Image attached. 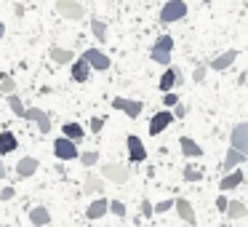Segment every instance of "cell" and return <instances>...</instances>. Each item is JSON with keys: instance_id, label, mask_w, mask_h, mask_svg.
Listing matches in <instances>:
<instances>
[{"instance_id": "obj_1", "label": "cell", "mask_w": 248, "mask_h": 227, "mask_svg": "<svg viewBox=\"0 0 248 227\" xmlns=\"http://www.w3.org/2000/svg\"><path fill=\"white\" fill-rule=\"evenodd\" d=\"M171 51H173V38L171 35H160V38L155 40V46H152L150 56H152V62H157V65L171 67Z\"/></svg>"}, {"instance_id": "obj_2", "label": "cell", "mask_w": 248, "mask_h": 227, "mask_svg": "<svg viewBox=\"0 0 248 227\" xmlns=\"http://www.w3.org/2000/svg\"><path fill=\"white\" fill-rule=\"evenodd\" d=\"M187 16V3L184 0H168L160 11V22L163 24H173V22H182Z\"/></svg>"}, {"instance_id": "obj_3", "label": "cell", "mask_w": 248, "mask_h": 227, "mask_svg": "<svg viewBox=\"0 0 248 227\" xmlns=\"http://www.w3.org/2000/svg\"><path fill=\"white\" fill-rule=\"evenodd\" d=\"M83 62H86L91 70H99V72H107L109 67H112V62H109V56L104 54V51H99V49H88V51H83V56H80Z\"/></svg>"}, {"instance_id": "obj_4", "label": "cell", "mask_w": 248, "mask_h": 227, "mask_svg": "<svg viewBox=\"0 0 248 227\" xmlns=\"http://www.w3.org/2000/svg\"><path fill=\"white\" fill-rule=\"evenodd\" d=\"M112 107L120 110V113H125L131 120L141 118V113H144V104H141L139 99H125V97H115L112 99Z\"/></svg>"}, {"instance_id": "obj_5", "label": "cell", "mask_w": 248, "mask_h": 227, "mask_svg": "<svg viewBox=\"0 0 248 227\" xmlns=\"http://www.w3.org/2000/svg\"><path fill=\"white\" fill-rule=\"evenodd\" d=\"M56 14H59V16H64V19L78 22V19H83L86 8H83L78 0H56Z\"/></svg>"}, {"instance_id": "obj_6", "label": "cell", "mask_w": 248, "mask_h": 227, "mask_svg": "<svg viewBox=\"0 0 248 227\" xmlns=\"http://www.w3.org/2000/svg\"><path fill=\"white\" fill-rule=\"evenodd\" d=\"M128 168L120 166V163H104L102 166V179H107V182H115V184H125L128 182Z\"/></svg>"}, {"instance_id": "obj_7", "label": "cell", "mask_w": 248, "mask_h": 227, "mask_svg": "<svg viewBox=\"0 0 248 227\" xmlns=\"http://www.w3.org/2000/svg\"><path fill=\"white\" fill-rule=\"evenodd\" d=\"M54 155L59 158V161H78V145L70 139H64V136H59V139L54 142Z\"/></svg>"}, {"instance_id": "obj_8", "label": "cell", "mask_w": 248, "mask_h": 227, "mask_svg": "<svg viewBox=\"0 0 248 227\" xmlns=\"http://www.w3.org/2000/svg\"><path fill=\"white\" fill-rule=\"evenodd\" d=\"M22 118H24V120H32V123H38V129L43 131V134H48V131H51V115L43 113V110H38V107H30V110L24 107Z\"/></svg>"}, {"instance_id": "obj_9", "label": "cell", "mask_w": 248, "mask_h": 227, "mask_svg": "<svg viewBox=\"0 0 248 227\" xmlns=\"http://www.w3.org/2000/svg\"><path fill=\"white\" fill-rule=\"evenodd\" d=\"M171 123H173V113H171V110H160V113H155V115H152V120H150V134L152 136H160Z\"/></svg>"}, {"instance_id": "obj_10", "label": "cell", "mask_w": 248, "mask_h": 227, "mask_svg": "<svg viewBox=\"0 0 248 227\" xmlns=\"http://www.w3.org/2000/svg\"><path fill=\"white\" fill-rule=\"evenodd\" d=\"M230 142H232V150L248 155V123H237L235 129H232Z\"/></svg>"}, {"instance_id": "obj_11", "label": "cell", "mask_w": 248, "mask_h": 227, "mask_svg": "<svg viewBox=\"0 0 248 227\" xmlns=\"http://www.w3.org/2000/svg\"><path fill=\"white\" fill-rule=\"evenodd\" d=\"M125 145H128V158H131V163H144V161H147V147H144V142H141L136 134H131L128 139H125Z\"/></svg>"}, {"instance_id": "obj_12", "label": "cell", "mask_w": 248, "mask_h": 227, "mask_svg": "<svg viewBox=\"0 0 248 227\" xmlns=\"http://www.w3.org/2000/svg\"><path fill=\"white\" fill-rule=\"evenodd\" d=\"M173 209H176L179 219H184L189 227H195V225H198V216H195V209H192V203H189L187 198H173Z\"/></svg>"}, {"instance_id": "obj_13", "label": "cell", "mask_w": 248, "mask_h": 227, "mask_svg": "<svg viewBox=\"0 0 248 227\" xmlns=\"http://www.w3.org/2000/svg\"><path fill=\"white\" fill-rule=\"evenodd\" d=\"M235 59H237V51H235V49H230V51H224L221 56L211 59V62H208V67H211V70H216V72H224V70H230V67L235 65Z\"/></svg>"}, {"instance_id": "obj_14", "label": "cell", "mask_w": 248, "mask_h": 227, "mask_svg": "<svg viewBox=\"0 0 248 227\" xmlns=\"http://www.w3.org/2000/svg\"><path fill=\"white\" fill-rule=\"evenodd\" d=\"M107 203H109V200L104 198V195H99V198H96V200H93V203H91V206H88V209H86V216H88V219H91V222L102 219V216L107 214Z\"/></svg>"}, {"instance_id": "obj_15", "label": "cell", "mask_w": 248, "mask_h": 227, "mask_svg": "<svg viewBox=\"0 0 248 227\" xmlns=\"http://www.w3.org/2000/svg\"><path fill=\"white\" fill-rule=\"evenodd\" d=\"M70 72H72V81H78V83H86L88 78H91V67L86 65L83 59H72L70 62Z\"/></svg>"}, {"instance_id": "obj_16", "label": "cell", "mask_w": 248, "mask_h": 227, "mask_svg": "<svg viewBox=\"0 0 248 227\" xmlns=\"http://www.w3.org/2000/svg\"><path fill=\"white\" fill-rule=\"evenodd\" d=\"M62 134H64V139H70V142H75V145H78V142L86 136V129H83L78 120H70V123L62 126Z\"/></svg>"}, {"instance_id": "obj_17", "label": "cell", "mask_w": 248, "mask_h": 227, "mask_svg": "<svg viewBox=\"0 0 248 227\" xmlns=\"http://www.w3.org/2000/svg\"><path fill=\"white\" fill-rule=\"evenodd\" d=\"M83 193H91V195H102L104 193V179L99 177V174H93V171H88L86 174V182H83Z\"/></svg>"}, {"instance_id": "obj_18", "label": "cell", "mask_w": 248, "mask_h": 227, "mask_svg": "<svg viewBox=\"0 0 248 227\" xmlns=\"http://www.w3.org/2000/svg\"><path fill=\"white\" fill-rule=\"evenodd\" d=\"M240 184H243V171H235V168L219 179V190H221V193H227V190H235V187H240Z\"/></svg>"}, {"instance_id": "obj_19", "label": "cell", "mask_w": 248, "mask_h": 227, "mask_svg": "<svg viewBox=\"0 0 248 227\" xmlns=\"http://www.w3.org/2000/svg\"><path fill=\"white\" fill-rule=\"evenodd\" d=\"M179 147H182L184 158H200L203 155V147H200L195 139H189V136H182V139H179Z\"/></svg>"}, {"instance_id": "obj_20", "label": "cell", "mask_w": 248, "mask_h": 227, "mask_svg": "<svg viewBox=\"0 0 248 227\" xmlns=\"http://www.w3.org/2000/svg\"><path fill=\"white\" fill-rule=\"evenodd\" d=\"M35 171H38V161H35V158H30V155L19 158V163H16V174H19V177L27 179V177H32Z\"/></svg>"}, {"instance_id": "obj_21", "label": "cell", "mask_w": 248, "mask_h": 227, "mask_svg": "<svg viewBox=\"0 0 248 227\" xmlns=\"http://www.w3.org/2000/svg\"><path fill=\"white\" fill-rule=\"evenodd\" d=\"M16 147H19V142H16V136H14V131H0V158L14 152Z\"/></svg>"}, {"instance_id": "obj_22", "label": "cell", "mask_w": 248, "mask_h": 227, "mask_svg": "<svg viewBox=\"0 0 248 227\" xmlns=\"http://www.w3.org/2000/svg\"><path fill=\"white\" fill-rule=\"evenodd\" d=\"M157 88H160L163 94H168V91H173V88H176V67H168V70L163 72Z\"/></svg>"}, {"instance_id": "obj_23", "label": "cell", "mask_w": 248, "mask_h": 227, "mask_svg": "<svg viewBox=\"0 0 248 227\" xmlns=\"http://www.w3.org/2000/svg\"><path fill=\"white\" fill-rule=\"evenodd\" d=\"M30 222H32L35 227H46L51 222V214H48V209L46 206H35L32 211H30Z\"/></svg>"}, {"instance_id": "obj_24", "label": "cell", "mask_w": 248, "mask_h": 227, "mask_svg": "<svg viewBox=\"0 0 248 227\" xmlns=\"http://www.w3.org/2000/svg\"><path fill=\"white\" fill-rule=\"evenodd\" d=\"M248 161V155H243V152H237V150H227V158H224V171H232V168H237V166H243V163Z\"/></svg>"}, {"instance_id": "obj_25", "label": "cell", "mask_w": 248, "mask_h": 227, "mask_svg": "<svg viewBox=\"0 0 248 227\" xmlns=\"http://www.w3.org/2000/svg\"><path fill=\"white\" fill-rule=\"evenodd\" d=\"M48 56L56 62V65H70V62L75 59V54H72L70 49H59V46H51Z\"/></svg>"}, {"instance_id": "obj_26", "label": "cell", "mask_w": 248, "mask_h": 227, "mask_svg": "<svg viewBox=\"0 0 248 227\" xmlns=\"http://www.w3.org/2000/svg\"><path fill=\"white\" fill-rule=\"evenodd\" d=\"M224 214L230 216V219H243V216L248 214V209H246V203H243V200H230Z\"/></svg>"}, {"instance_id": "obj_27", "label": "cell", "mask_w": 248, "mask_h": 227, "mask_svg": "<svg viewBox=\"0 0 248 227\" xmlns=\"http://www.w3.org/2000/svg\"><path fill=\"white\" fill-rule=\"evenodd\" d=\"M91 32H93V38H96L99 43H104V40H107V22H102L99 16H93L91 19Z\"/></svg>"}, {"instance_id": "obj_28", "label": "cell", "mask_w": 248, "mask_h": 227, "mask_svg": "<svg viewBox=\"0 0 248 227\" xmlns=\"http://www.w3.org/2000/svg\"><path fill=\"white\" fill-rule=\"evenodd\" d=\"M6 102H8V107H11V113L16 115V118H22V113H24V102L16 97V94H6Z\"/></svg>"}, {"instance_id": "obj_29", "label": "cell", "mask_w": 248, "mask_h": 227, "mask_svg": "<svg viewBox=\"0 0 248 227\" xmlns=\"http://www.w3.org/2000/svg\"><path fill=\"white\" fill-rule=\"evenodd\" d=\"M78 158H80V163H83V166H86V168H91L93 163L99 161V152H96V150H88V152H80V155H78Z\"/></svg>"}, {"instance_id": "obj_30", "label": "cell", "mask_w": 248, "mask_h": 227, "mask_svg": "<svg viewBox=\"0 0 248 227\" xmlns=\"http://www.w3.org/2000/svg\"><path fill=\"white\" fill-rule=\"evenodd\" d=\"M200 179H203V171H200V168H195V166L184 168V182H200Z\"/></svg>"}, {"instance_id": "obj_31", "label": "cell", "mask_w": 248, "mask_h": 227, "mask_svg": "<svg viewBox=\"0 0 248 227\" xmlns=\"http://www.w3.org/2000/svg\"><path fill=\"white\" fill-rule=\"evenodd\" d=\"M107 211H112L115 216H125V203H123V200H109Z\"/></svg>"}, {"instance_id": "obj_32", "label": "cell", "mask_w": 248, "mask_h": 227, "mask_svg": "<svg viewBox=\"0 0 248 227\" xmlns=\"http://www.w3.org/2000/svg\"><path fill=\"white\" fill-rule=\"evenodd\" d=\"M173 209V200H160V203H152V214H166Z\"/></svg>"}, {"instance_id": "obj_33", "label": "cell", "mask_w": 248, "mask_h": 227, "mask_svg": "<svg viewBox=\"0 0 248 227\" xmlns=\"http://www.w3.org/2000/svg\"><path fill=\"white\" fill-rule=\"evenodd\" d=\"M14 88H16V81H14V78H3V81H0V91L3 94H14Z\"/></svg>"}, {"instance_id": "obj_34", "label": "cell", "mask_w": 248, "mask_h": 227, "mask_svg": "<svg viewBox=\"0 0 248 227\" xmlns=\"http://www.w3.org/2000/svg\"><path fill=\"white\" fill-rule=\"evenodd\" d=\"M173 104H179V97L173 91H168V94H163V107H173Z\"/></svg>"}, {"instance_id": "obj_35", "label": "cell", "mask_w": 248, "mask_h": 227, "mask_svg": "<svg viewBox=\"0 0 248 227\" xmlns=\"http://www.w3.org/2000/svg\"><path fill=\"white\" fill-rule=\"evenodd\" d=\"M203 78H205V65H198V67H195V72H192V81L195 83H203Z\"/></svg>"}, {"instance_id": "obj_36", "label": "cell", "mask_w": 248, "mask_h": 227, "mask_svg": "<svg viewBox=\"0 0 248 227\" xmlns=\"http://www.w3.org/2000/svg\"><path fill=\"white\" fill-rule=\"evenodd\" d=\"M102 126H104V118L93 115V118H91V131H93V134H99V131H102Z\"/></svg>"}, {"instance_id": "obj_37", "label": "cell", "mask_w": 248, "mask_h": 227, "mask_svg": "<svg viewBox=\"0 0 248 227\" xmlns=\"http://www.w3.org/2000/svg\"><path fill=\"white\" fill-rule=\"evenodd\" d=\"M227 203H230V200H227V195H219V198H216V211H221V214H224Z\"/></svg>"}, {"instance_id": "obj_38", "label": "cell", "mask_w": 248, "mask_h": 227, "mask_svg": "<svg viewBox=\"0 0 248 227\" xmlns=\"http://www.w3.org/2000/svg\"><path fill=\"white\" fill-rule=\"evenodd\" d=\"M176 107V113H173V118H184V115L189 113V107H184V104H173Z\"/></svg>"}, {"instance_id": "obj_39", "label": "cell", "mask_w": 248, "mask_h": 227, "mask_svg": "<svg viewBox=\"0 0 248 227\" xmlns=\"http://www.w3.org/2000/svg\"><path fill=\"white\" fill-rule=\"evenodd\" d=\"M14 198V187H3L0 190V200H11Z\"/></svg>"}, {"instance_id": "obj_40", "label": "cell", "mask_w": 248, "mask_h": 227, "mask_svg": "<svg viewBox=\"0 0 248 227\" xmlns=\"http://www.w3.org/2000/svg\"><path fill=\"white\" fill-rule=\"evenodd\" d=\"M141 214H144V216H152V203H150V200H141Z\"/></svg>"}, {"instance_id": "obj_41", "label": "cell", "mask_w": 248, "mask_h": 227, "mask_svg": "<svg viewBox=\"0 0 248 227\" xmlns=\"http://www.w3.org/2000/svg\"><path fill=\"white\" fill-rule=\"evenodd\" d=\"M6 177V163H3V158H0V179Z\"/></svg>"}, {"instance_id": "obj_42", "label": "cell", "mask_w": 248, "mask_h": 227, "mask_svg": "<svg viewBox=\"0 0 248 227\" xmlns=\"http://www.w3.org/2000/svg\"><path fill=\"white\" fill-rule=\"evenodd\" d=\"M3 35H6V27H3V22H0V38H3Z\"/></svg>"}, {"instance_id": "obj_43", "label": "cell", "mask_w": 248, "mask_h": 227, "mask_svg": "<svg viewBox=\"0 0 248 227\" xmlns=\"http://www.w3.org/2000/svg\"><path fill=\"white\" fill-rule=\"evenodd\" d=\"M3 78H6V72H0V81H3Z\"/></svg>"}, {"instance_id": "obj_44", "label": "cell", "mask_w": 248, "mask_h": 227, "mask_svg": "<svg viewBox=\"0 0 248 227\" xmlns=\"http://www.w3.org/2000/svg\"><path fill=\"white\" fill-rule=\"evenodd\" d=\"M221 227H227V225H221Z\"/></svg>"}]
</instances>
